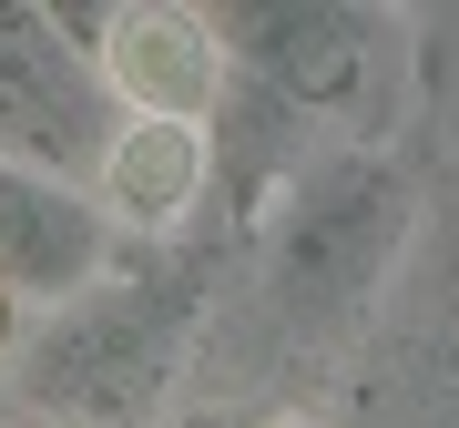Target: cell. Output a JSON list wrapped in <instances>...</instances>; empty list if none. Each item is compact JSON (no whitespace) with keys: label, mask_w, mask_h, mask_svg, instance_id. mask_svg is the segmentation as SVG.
<instances>
[{"label":"cell","mask_w":459,"mask_h":428,"mask_svg":"<svg viewBox=\"0 0 459 428\" xmlns=\"http://www.w3.org/2000/svg\"><path fill=\"white\" fill-rule=\"evenodd\" d=\"M225 255H235V235L195 225L174 245H143V255L102 265L72 306H51V316L21 327L11 398L41 428H143L164 408L195 327H204V296L225 276Z\"/></svg>","instance_id":"1"},{"label":"cell","mask_w":459,"mask_h":428,"mask_svg":"<svg viewBox=\"0 0 459 428\" xmlns=\"http://www.w3.org/2000/svg\"><path fill=\"white\" fill-rule=\"evenodd\" d=\"M409 225H419V194H409V174H398L388 143L307 153L286 174V194L255 214L276 327L307 337V347L368 327L377 296H388V276H398V255H409Z\"/></svg>","instance_id":"2"},{"label":"cell","mask_w":459,"mask_h":428,"mask_svg":"<svg viewBox=\"0 0 459 428\" xmlns=\"http://www.w3.org/2000/svg\"><path fill=\"white\" fill-rule=\"evenodd\" d=\"M204 21H214L225 72H246L255 92H276L307 133H347V143H377L388 133L419 21L358 11V0H225Z\"/></svg>","instance_id":"3"},{"label":"cell","mask_w":459,"mask_h":428,"mask_svg":"<svg viewBox=\"0 0 459 428\" xmlns=\"http://www.w3.org/2000/svg\"><path fill=\"white\" fill-rule=\"evenodd\" d=\"M113 92L82 62L62 11L0 0V164H31L51 184H92V164L113 153Z\"/></svg>","instance_id":"4"},{"label":"cell","mask_w":459,"mask_h":428,"mask_svg":"<svg viewBox=\"0 0 459 428\" xmlns=\"http://www.w3.org/2000/svg\"><path fill=\"white\" fill-rule=\"evenodd\" d=\"M62 21L123 123H204L214 92H225L214 21L184 11V0H113V11H62Z\"/></svg>","instance_id":"5"},{"label":"cell","mask_w":459,"mask_h":428,"mask_svg":"<svg viewBox=\"0 0 459 428\" xmlns=\"http://www.w3.org/2000/svg\"><path fill=\"white\" fill-rule=\"evenodd\" d=\"M113 265V225L92 214L82 184H51L31 164H0V306L51 316Z\"/></svg>","instance_id":"6"},{"label":"cell","mask_w":459,"mask_h":428,"mask_svg":"<svg viewBox=\"0 0 459 428\" xmlns=\"http://www.w3.org/2000/svg\"><path fill=\"white\" fill-rule=\"evenodd\" d=\"M82 194L113 225V245H174V235H195L204 204H214L204 123H123Z\"/></svg>","instance_id":"7"},{"label":"cell","mask_w":459,"mask_h":428,"mask_svg":"<svg viewBox=\"0 0 459 428\" xmlns=\"http://www.w3.org/2000/svg\"><path fill=\"white\" fill-rule=\"evenodd\" d=\"M21 327H31V316H21V306H0V378H11V347H21Z\"/></svg>","instance_id":"8"}]
</instances>
